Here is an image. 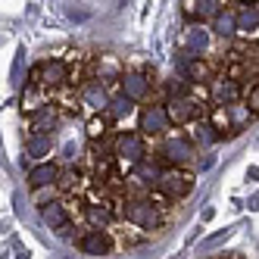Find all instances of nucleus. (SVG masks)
Instances as JSON below:
<instances>
[{
  "mask_svg": "<svg viewBox=\"0 0 259 259\" xmlns=\"http://www.w3.org/2000/svg\"><path fill=\"white\" fill-rule=\"evenodd\" d=\"M231 234V228H225V231H219V234H212V237H206V240H203V250H212L215 244H222V240H225Z\"/></svg>",
  "mask_w": 259,
  "mask_h": 259,
  "instance_id": "29",
  "label": "nucleus"
},
{
  "mask_svg": "<svg viewBox=\"0 0 259 259\" xmlns=\"http://www.w3.org/2000/svg\"><path fill=\"white\" fill-rule=\"evenodd\" d=\"M44 222L53 228V231H66V228H72V219H69V209H66V203H60V200H50L47 206H44Z\"/></svg>",
  "mask_w": 259,
  "mask_h": 259,
  "instance_id": "19",
  "label": "nucleus"
},
{
  "mask_svg": "<svg viewBox=\"0 0 259 259\" xmlns=\"http://www.w3.org/2000/svg\"><path fill=\"white\" fill-rule=\"evenodd\" d=\"M228 109V125H231V132L228 135H237V132H244V128L256 119L250 109L244 106V100H237V103H231V106H225Z\"/></svg>",
  "mask_w": 259,
  "mask_h": 259,
  "instance_id": "21",
  "label": "nucleus"
},
{
  "mask_svg": "<svg viewBox=\"0 0 259 259\" xmlns=\"http://www.w3.org/2000/svg\"><path fill=\"white\" fill-rule=\"evenodd\" d=\"M191 141H194V147L200 144V147H215L222 138H219V132H215V128L206 122V119H200V122H194V132L188 135Z\"/></svg>",
  "mask_w": 259,
  "mask_h": 259,
  "instance_id": "22",
  "label": "nucleus"
},
{
  "mask_svg": "<svg viewBox=\"0 0 259 259\" xmlns=\"http://www.w3.org/2000/svg\"><path fill=\"white\" fill-rule=\"evenodd\" d=\"M225 7V4H215V0H200V4H184V16H191L203 25V19H212V16Z\"/></svg>",
  "mask_w": 259,
  "mask_h": 259,
  "instance_id": "23",
  "label": "nucleus"
},
{
  "mask_svg": "<svg viewBox=\"0 0 259 259\" xmlns=\"http://www.w3.org/2000/svg\"><path fill=\"white\" fill-rule=\"evenodd\" d=\"M57 181H60V188H63V191H72V188L78 184V172H75V169H66V172H60Z\"/></svg>",
  "mask_w": 259,
  "mask_h": 259,
  "instance_id": "28",
  "label": "nucleus"
},
{
  "mask_svg": "<svg viewBox=\"0 0 259 259\" xmlns=\"http://www.w3.org/2000/svg\"><path fill=\"white\" fill-rule=\"evenodd\" d=\"M165 106V113H169V122L172 125H191V122H197V119H203L206 116V109H203L191 94H181V97H169V103H162Z\"/></svg>",
  "mask_w": 259,
  "mask_h": 259,
  "instance_id": "8",
  "label": "nucleus"
},
{
  "mask_svg": "<svg viewBox=\"0 0 259 259\" xmlns=\"http://www.w3.org/2000/svg\"><path fill=\"white\" fill-rule=\"evenodd\" d=\"M57 178H60V165L38 162V165H31V172H28V188L31 191H44L50 184H57Z\"/></svg>",
  "mask_w": 259,
  "mask_h": 259,
  "instance_id": "16",
  "label": "nucleus"
},
{
  "mask_svg": "<svg viewBox=\"0 0 259 259\" xmlns=\"http://www.w3.org/2000/svg\"><path fill=\"white\" fill-rule=\"evenodd\" d=\"M34 78H38V91H57V88H69V84H75V78H72V63L60 60V57H47L41 60L38 66H34L31 72ZM78 88V84H75Z\"/></svg>",
  "mask_w": 259,
  "mask_h": 259,
  "instance_id": "2",
  "label": "nucleus"
},
{
  "mask_svg": "<svg viewBox=\"0 0 259 259\" xmlns=\"http://www.w3.org/2000/svg\"><path fill=\"white\" fill-rule=\"evenodd\" d=\"M116 162H122V165H144L147 162V141L138 132H122L116 138Z\"/></svg>",
  "mask_w": 259,
  "mask_h": 259,
  "instance_id": "6",
  "label": "nucleus"
},
{
  "mask_svg": "<svg viewBox=\"0 0 259 259\" xmlns=\"http://www.w3.org/2000/svg\"><path fill=\"white\" fill-rule=\"evenodd\" d=\"M25 153H28L31 159L44 162V159L53 153V135H31V138L25 141Z\"/></svg>",
  "mask_w": 259,
  "mask_h": 259,
  "instance_id": "20",
  "label": "nucleus"
},
{
  "mask_svg": "<svg viewBox=\"0 0 259 259\" xmlns=\"http://www.w3.org/2000/svg\"><path fill=\"white\" fill-rule=\"evenodd\" d=\"M78 250L84 256H109L116 250V240H113V231H100V228H88L78 234Z\"/></svg>",
  "mask_w": 259,
  "mask_h": 259,
  "instance_id": "10",
  "label": "nucleus"
},
{
  "mask_svg": "<svg viewBox=\"0 0 259 259\" xmlns=\"http://www.w3.org/2000/svg\"><path fill=\"white\" fill-rule=\"evenodd\" d=\"M169 113H165V106L162 103H147L141 106V113H138V135L147 141V138H165L169 135Z\"/></svg>",
  "mask_w": 259,
  "mask_h": 259,
  "instance_id": "4",
  "label": "nucleus"
},
{
  "mask_svg": "<svg viewBox=\"0 0 259 259\" xmlns=\"http://www.w3.org/2000/svg\"><path fill=\"white\" fill-rule=\"evenodd\" d=\"M209 31L215 34V38H222V41H231L234 34H237V16H234V7L231 4H225V7L212 16Z\"/></svg>",
  "mask_w": 259,
  "mask_h": 259,
  "instance_id": "14",
  "label": "nucleus"
},
{
  "mask_svg": "<svg viewBox=\"0 0 259 259\" xmlns=\"http://www.w3.org/2000/svg\"><path fill=\"white\" fill-rule=\"evenodd\" d=\"M28 122H31V135H50L60 125V113H57V106L41 103L34 113H28Z\"/></svg>",
  "mask_w": 259,
  "mask_h": 259,
  "instance_id": "13",
  "label": "nucleus"
},
{
  "mask_svg": "<svg viewBox=\"0 0 259 259\" xmlns=\"http://www.w3.org/2000/svg\"><path fill=\"white\" fill-rule=\"evenodd\" d=\"M209 41H212V31L200 22H191L188 28L181 31V60H203V53L209 50Z\"/></svg>",
  "mask_w": 259,
  "mask_h": 259,
  "instance_id": "7",
  "label": "nucleus"
},
{
  "mask_svg": "<svg viewBox=\"0 0 259 259\" xmlns=\"http://www.w3.org/2000/svg\"><path fill=\"white\" fill-rule=\"evenodd\" d=\"M194 184H197V175L188 172V169H162V175L156 181V191L169 200V203H175V200L188 197L194 191Z\"/></svg>",
  "mask_w": 259,
  "mask_h": 259,
  "instance_id": "3",
  "label": "nucleus"
},
{
  "mask_svg": "<svg viewBox=\"0 0 259 259\" xmlns=\"http://www.w3.org/2000/svg\"><path fill=\"white\" fill-rule=\"evenodd\" d=\"M109 125H113V119H109L106 113H100V116H91V122H88V138L97 144L100 138H106V135H109Z\"/></svg>",
  "mask_w": 259,
  "mask_h": 259,
  "instance_id": "24",
  "label": "nucleus"
},
{
  "mask_svg": "<svg viewBox=\"0 0 259 259\" xmlns=\"http://www.w3.org/2000/svg\"><path fill=\"white\" fill-rule=\"evenodd\" d=\"M84 215L91 222V228H100V231H109V225L116 222V209L109 203H91V206H84Z\"/></svg>",
  "mask_w": 259,
  "mask_h": 259,
  "instance_id": "18",
  "label": "nucleus"
},
{
  "mask_svg": "<svg viewBox=\"0 0 259 259\" xmlns=\"http://www.w3.org/2000/svg\"><path fill=\"white\" fill-rule=\"evenodd\" d=\"M206 94H209L212 106H231V103H237L240 97H244V88H240L237 81H231V78H225V75H215L206 84Z\"/></svg>",
  "mask_w": 259,
  "mask_h": 259,
  "instance_id": "11",
  "label": "nucleus"
},
{
  "mask_svg": "<svg viewBox=\"0 0 259 259\" xmlns=\"http://www.w3.org/2000/svg\"><path fill=\"white\" fill-rule=\"evenodd\" d=\"M119 215L128 222V225H135V228H141V231H159V228L165 225V212H162V206H156L150 197L125 200Z\"/></svg>",
  "mask_w": 259,
  "mask_h": 259,
  "instance_id": "1",
  "label": "nucleus"
},
{
  "mask_svg": "<svg viewBox=\"0 0 259 259\" xmlns=\"http://www.w3.org/2000/svg\"><path fill=\"white\" fill-rule=\"evenodd\" d=\"M22 69H25V47L16 50V60H13V69H10V84L13 88L22 84Z\"/></svg>",
  "mask_w": 259,
  "mask_h": 259,
  "instance_id": "26",
  "label": "nucleus"
},
{
  "mask_svg": "<svg viewBox=\"0 0 259 259\" xmlns=\"http://www.w3.org/2000/svg\"><path fill=\"white\" fill-rule=\"evenodd\" d=\"M150 91H153V81H150V75H147V72H141V69H128V72H122V75H119V94H122L125 100L141 103V100L150 97Z\"/></svg>",
  "mask_w": 259,
  "mask_h": 259,
  "instance_id": "9",
  "label": "nucleus"
},
{
  "mask_svg": "<svg viewBox=\"0 0 259 259\" xmlns=\"http://www.w3.org/2000/svg\"><path fill=\"white\" fill-rule=\"evenodd\" d=\"M181 72H184V78L191 84H203V88L215 78V69L206 60H181Z\"/></svg>",
  "mask_w": 259,
  "mask_h": 259,
  "instance_id": "15",
  "label": "nucleus"
},
{
  "mask_svg": "<svg viewBox=\"0 0 259 259\" xmlns=\"http://www.w3.org/2000/svg\"><path fill=\"white\" fill-rule=\"evenodd\" d=\"M81 103L94 109V116L106 113V106H109V94H106V84L97 81V78H88L81 84Z\"/></svg>",
  "mask_w": 259,
  "mask_h": 259,
  "instance_id": "12",
  "label": "nucleus"
},
{
  "mask_svg": "<svg viewBox=\"0 0 259 259\" xmlns=\"http://www.w3.org/2000/svg\"><path fill=\"white\" fill-rule=\"evenodd\" d=\"M63 153H66V159H75V153H78V147H75V144H66V150H63Z\"/></svg>",
  "mask_w": 259,
  "mask_h": 259,
  "instance_id": "30",
  "label": "nucleus"
},
{
  "mask_svg": "<svg viewBox=\"0 0 259 259\" xmlns=\"http://www.w3.org/2000/svg\"><path fill=\"white\" fill-rule=\"evenodd\" d=\"M159 156L172 165V169H184L194 156H197V147L188 135H165L162 138V147H159Z\"/></svg>",
  "mask_w": 259,
  "mask_h": 259,
  "instance_id": "5",
  "label": "nucleus"
},
{
  "mask_svg": "<svg viewBox=\"0 0 259 259\" xmlns=\"http://www.w3.org/2000/svg\"><path fill=\"white\" fill-rule=\"evenodd\" d=\"M244 106L250 109L253 116H259V81H253V84L244 91Z\"/></svg>",
  "mask_w": 259,
  "mask_h": 259,
  "instance_id": "27",
  "label": "nucleus"
},
{
  "mask_svg": "<svg viewBox=\"0 0 259 259\" xmlns=\"http://www.w3.org/2000/svg\"><path fill=\"white\" fill-rule=\"evenodd\" d=\"M237 7L234 16H237V34H253L259 31V4H231Z\"/></svg>",
  "mask_w": 259,
  "mask_h": 259,
  "instance_id": "17",
  "label": "nucleus"
},
{
  "mask_svg": "<svg viewBox=\"0 0 259 259\" xmlns=\"http://www.w3.org/2000/svg\"><path fill=\"white\" fill-rule=\"evenodd\" d=\"M212 162H215V156H206V159L200 162V169H212Z\"/></svg>",
  "mask_w": 259,
  "mask_h": 259,
  "instance_id": "31",
  "label": "nucleus"
},
{
  "mask_svg": "<svg viewBox=\"0 0 259 259\" xmlns=\"http://www.w3.org/2000/svg\"><path fill=\"white\" fill-rule=\"evenodd\" d=\"M128 113H132V100H125L122 94L119 97H109V106H106V116L109 119H122V116H128Z\"/></svg>",
  "mask_w": 259,
  "mask_h": 259,
  "instance_id": "25",
  "label": "nucleus"
}]
</instances>
